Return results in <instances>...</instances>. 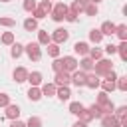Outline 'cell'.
<instances>
[{
  "mask_svg": "<svg viewBox=\"0 0 127 127\" xmlns=\"http://www.w3.org/2000/svg\"><path fill=\"white\" fill-rule=\"evenodd\" d=\"M26 54H28V58H30L32 62H40V60H42L40 44H38V42H30V44L26 46Z\"/></svg>",
  "mask_w": 127,
  "mask_h": 127,
  "instance_id": "cell-1",
  "label": "cell"
},
{
  "mask_svg": "<svg viewBox=\"0 0 127 127\" xmlns=\"http://www.w3.org/2000/svg\"><path fill=\"white\" fill-rule=\"evenodd\" d=\"M67 6L64 4V2H60V4H56V8L52 10V18L56 20V22H62L64 18H65V14H67Z\"/></svg>",
  "mask_w": 127,
  "mask_h": 127,
  "instance_id": "cell-2",
  "label": "cell"
},
{
  "mask_svg": "<svg viewBox=\"0 0 127 127\" xmlns=\"http://www.w3.org/2000/svg\"><path fill=\"white\" fill-rule=\"evenodd\" d=\"M50 38H52L56 44H62V42H65V40L69 38V32L64 30V28H58V30H54V34H50Z\"/></svg>",
  "mask_w": 127,
  "mask_h": 127,
  "instance_id": "cell-3",
  "label": "cell"
},
{
  "mask_svg": "<svg viewBox=\"0 0 127 127\" xmlns=\"http://www.w3.org/2000/svg\"><path fill=\"white\" fill-rule=\"evenodd\" d=\"M111 69H113L111 67V62H107V60H101V62L95 64V73L97 75H107Z\"/></svg>",
  "mask_w": 127,
  "mask_h": 127,
  "instance_id": "cell-4",
  "label": "cell"
},
{
  "mask_svg": "<svg viewBox=\"0 0 127 127\" xmlns=\"http://www.w3.org/2000/svg\"><path fill=\"white\" fill-rule=\"evenodd\" d=\"M71 81V73L69 71H65V69H62V71H56V85H67Z\"/></svg>",
  "mask_w": 127,
  "mask_h": 127,
  "instance_id": "cell-5",
  "label": "cell"
},
{
  "mask_svg": "<svg viewBox=\"0 0 127 127\" xmlns=\"http://www.w3.org/2000/svg\"><path fill=\"white\" fill-rule=\"evenodd\" d=\"M101 125H103V127H121L119 119H117L115 115H111V113H107V115H101Z\"/></svg>",
  "mask_w": 127,
  "mask_h": 127,
  "instance_id": "cell-6",
  "label": "cell"
},
{
  "mask_svg": "<svg viewBox=\"0 0 127 127\" xmlns=\"http://www.w3.org/2000/svg\"><path fill=\"white\" fill-rule=\"evenodd\" d=\"M62 64H64V69H65V71H75V69H77V60H75L73 56H65V58L62 60Z\"/></svg>",
  "mask_w": 127,
  "mask_h": 127,
  "instance_id": "cell-7",
  "label": "cell"
},
{
  "mask_svg": "<svg viewBox=\"0 0 127 127\" xmlns=\"http://www.w3.org/2000/svg\"><path fill=\"white\" fill-rule=\"evenodd\" d=\"M85 77H87V73L85 71H81V69H75L73 73H71V81L79 87V85H85Z\"/></svg>",
  "mask_w": 127,
  "mask_h": 127,
  "instance_id": "cell-8",
  "label": "cell"
},
{
  "mask_svg": "<svg viewBox=\"0 0 127 127\" xmlns=\"http://www.w3.org/2000/svg\"><path fill=\"white\" fill-rule=\"evenodd\" d=\"M73 52L79 54V56H87L89 54V44L87 42H75L73 44Z\"/></svg>",
  "mask_w": 127,
  "mask_h": 127,
  "instance_id": "cell-9",
  "label": "cell"
},
{
  "mask_svg": "<svg viewBox=\"0 0 127 127\" xmlns=\"http://www.w3.org/2000/svg\"><path fill=\"white\" fill-rule=\"evenodd\" d=\"M18 115H20V107L18 105H6V113H4L6 119H18Z\"/></svg>",
  "mask_w": 127,
  "mask_h": 127,
  "instance_id": "cell-10",
  "label": "cell"
},
{
  "mask_svg": "<svg viewBox=\"0 0 127 127\" xmlns=\"http://www.w3.org/2000/svg\"><path fill=\"white\" fill-rule=\"evenodd\" d=\"M14 79H16L18 83L26 81V79H28V69H26V67H16V69H14Z\"/></svg>",
  "mask_w": 127,
  "mask_h": 127,
  "instance_id": "cell-11",
  "label": "cell"
},
{
  "mask_svg": "<svg viewBox=\"0 0 127 127\" xmlns=\"http://www.w3.org/2000/svg\"><path fill=\"white\" fill-rule=\"evenodd\" d=\"M99 83H101V79H99V75H97V73H91V75H87V77H85V87L95 89Z\"/></svg>",
  "mask_w": 127,
  "mask_h": 127,
  "instance_id": "cell-12",
  "label": "cell"
},
{
  "mask_svg": "<svg viewBox=\"0 0 127 127\" xmlns=\"http://www.w3.org/2000/svg\"><path fill=\"white\" fill-rule=\"evenodd\" d=\"M56 95H58V99H62V101H67L71 93H69L67 85H60V89H56Z\"/></svg>",
  "mask_w": 127,
  "mask_h": 127,
  "instance_id": "cell-13",
  "label": "cell"
},
{
  "mask_svg": "<svg viewBox=\"0 0 127 127\" xmlns=\"http://www.w3.org/2000/svg\"><path fill=\"white\" fill-rule=\"evenodd\" d=\"M99 32H101L103 36H111V34H115V24H111V22H103Z\"/></svg>",
  "mask_w": 127,
  "mask_h": 127,
  "instance_id": "cell-14",
  "label": "cell"
},
{
  "mask_svg": "<svg viewBox=\"0 0 127 127\" xmlns=\"http://www.w3.org/2000/svg\"><path fill=\"white\" fill-rule=\"evenodd\" d=\"M28 81H30L32 85H40V83H42V73H40V71H32V73H28Z\"/></svg>",
  "mask_w": 127,
  "mask_h": 127,
  "instance_id": "cell-15",
  "label": "cell"
},
{
  "mask_svg": "<svg viewBox=\"0 0 127 127\" xmlns=\"http://www.w3.org/2000/svg\"><path fill=\"white\" fill-rule=\"evenodd\" d=\"M24 28H26L28 32L38 30V20H36V18H28V20H24Z\"/></svg>",
  "mask_w": 127,
  "mask_h": 127,
  "instance_id": "cell-16",
  "label": "cell"
},
{
  "mask_svg": "<svg viewBox=\"0 0 127 127\" xmlns=\"http://www.w3.org/2000/svg\"><path fill=\"white\" fill-rule=\"evenodd\" d=\"M77 65H81V71H89L93 67V60L91 58H83L81 62H77Z\"/></svg>",
  "mask_w": 127,
  "mask_h": 127,
  "instance_id": "cell-17",
  "label": "cell"
},
{
  "mask_svg": "<svg viewBox=\"0 0 127 127\" xmlns=\"http://www.w3.org/2000/svg\"><path fill=\"white\" fill-rule=\"evenodd\" d=\"M42 95H48V97L56 95V83H46L42 87Z\"/></svg>",
  "mask_w": 127,
  "mask_h": 127,
  "instance_id": "cell-18",
  "label": "cell"
},
{
  "mask_svg": "<svg viewBox=\"0 0 127 127\" xmlns=\"http://www.w3.org/2000/svg\"><path fill=\"white\" fill-rule=\"evenodd\" d=\"M28 97H30L32 101H38V99L42 97V91H40V89H38L36 85H32V87L28 89Z\"/></svg>",
  "mask_w": 127,
  "mask_h": 127,
  "instance_id": "cell-19",
  "label": "cell"
},
{
  "mask_svg": "<svg viewBox=\"0 0 127 127\" xmlns=\"http://www.w3.org/2000/svg\"><path fill=\"white\" fill-rule=\"evenodd\" d=\"M115 34L121 38V42H125V40H127V28H125V24H119V26H115Z\"/></svg>",
  "mask_w": 127,
  "mask_h": 127,
  "instance_id": "cell-20",
  "label": "cell"
},
{
  "mask_svg": "<svg viewBox=\"0 0 127 127\" xmlns=\"http://www.w3.org/2000/svg\"><path fill=\"white\" fill-rule=\"evenodd\" d=\"M50 34L46 30H38V44H50Z\"/></svg>",
  "mask_w": 127,
  "mask_h": 127,
  "instance_id": "cell-21",
  "label": "cell"
},
{
  "mask_svg": "<svg viewBox=\"0 0 127 127\" xmlns=\"http://www.w3.org/2000/svg\"><path fill=\"white\" fill-rule=\"evenodd\" d=\"M89 40H91L93 44H99V42L103 40V34H101L99 30H91V32H89Z\"/></svg>",
  "mask_w": 127,
  "mask_h": 127,
  "instance_id": "cell-22",
  "label": "cell"
},
{
  "mask_svg": "<svg viewBox=\"0 0 127 127\" xmlns=\"http://www.w3.org/2000/svg\"><path fill=\"white\" fill-rule=\"evenodd\" d=\"M22 52H24V46H22V44H14V46H12V50H10L12 58H20V56H22Z\"/></svg>",
  "mask_w": 127,
  "mask_h": 127,
  "instance_id": "cell-23",
  "label": "cell"
},
{
  "mask_svg": "<svg viewBox=\"0 0 127 127\" xmlns=\"http://www.w3.org/2000/svg\"><path fill=\"white\" fill-rule=\"evenodd\" d=\"M83 12H85L87 16H95V14H97V6H95V2H89V4L83 8Z\"/></svg>",
  "mask_w": 127,
  "mask_h": 127,
  "instance_id": "cell-24",
  "label": "cell"
},
{
  "mask_svg": "<svg viewBox=\"0 0 127 127\" xmlns=\"http://www.w3.org/2000/svg\"><path fill=\"white\" fill-rule=\"evenodd\" d=\"M81 109H83V105H81L79 101H73V103H69V111H71L73 115H79V113H81Z\"/></svg>",
  "mask_w": 127,
  "mask_h": 127,
  "instance_id": "cell-25",
  "label": "cell"
},
{
  "mask_svg": "<svg viewBox=\"0 0 127 127\" xmlns=\"http://www.w3.org/2000/svg\"><path fill=\"white\" fill-rule=\"evenodd\" d=\"M48 54H50L52 58H58V56H60V46H58V44H50V46H48Z\"/></svg>",
  "mask_w": 127,
  "mask_h": 127,
  "instance_id": "cell-26",
  "label": "cell"
},
{
  "mask_svg": "<svg viewBox=\"0 0 127 127\" xmlns=\"http://www.w3.org/2000/svg\"><path fill=\"white\" fill-rule=\"evenodd\" d=\"M117 52H119L121 60L125 62V60H127V44H125V42H121V46H117Z\"/></svg>",
  "mask_w": 127,
  "mask_h": 127,
  "instance_id": "cell-27",
  "label": "cell"
},
{
  "mask_svg": "<svg viewBox=\"0 0 127 127\" xmlns=\"http://www.w3.org/2000/svg\"><path fill=\"white\" fill-rule=\"evenodd\" d=\"M101 56H103V52H101L99 48H89V58H91V60H99Z\"/></svg>",
  "mask_w": 127,
  "mask_h": 127,
  "instance_id": "cell-28",
  "label": "cell"
},
{
  "mask_svg": "<svg viewBox=\"0 0 127 127\" xmlns=\"http://www.w3.org/2000/svg\"><path fill=\"white\" fill-rule=\"evenodd\" d=\"M99 85L103 87V91H113V89H115V81H109V79H105V81H101Z\"/></svg>",
  "mask_w": 127,
  "mask_h": 127,
  "instance_id": "cell-29",
  "label": "cell"
},
{
  "mask_svg": "<svg viewBox=\"0 0 127 127\" xmlns=\"http://www.w3.org/2000/svg\"><path fill=\"white\" fill-rule=\"evenodd\" d=\"M89 113H91V117H101L103 113H101V107L97 105V103H93L91 107H89Z\"/></svg>",
  "mask_w": 127,
  "mask_h": 127,
  "instance_id": "cell-30",
  "label": "cell"
},
{
  "mask_svg": "<svg viewBox=\"0 0 127 127\" xmlns=\"http://www.w3.org/2000/svg\"><path fill=\"white\" fill-rule=\"evenodd\" d=\"M26 127H42V119L40 117H30L28 123H26Z\"/></svg>",
  "mask_w": 127,
  "mask_h": 127,
  "instance_id": "cell-31",
  "label": "cell"
},
{
  "mask_svg": "<svg viewBox=\"0 0 127 127\" xmlns=\"http://www.w3.org/2000/svg\"><path fill=\"white\" fill-rule=\"evenodd\" d=\"M12 42H14V34H12V32L2 34V44H12Z\"/></svg>",
  "mask_w": 127,
  "mask_h": 127,
  "instance_id": "cell-32",
  "label": "cell"
},
{
  "mask_svg": "<svg viewBox=\"0 0 127 127\" xmlns=\"http://www.w3.org/2000/svg\"><path fill=\"white\" fill-rule=\"evenodd\" d=\"M79 119H81L83 123H87V121H89V119H93V117H91L89 109H87V111H85V109H81V113H79Z\"/></svg>",
  "mask_w": 127,
  "mask_h": 127,
  "instance_id": "cell-33",
  "label": "cell"
},
{
  "mask_svg": "<svg viewBox=\"0 0 127 127\" xmlns=\"http://www.w3.org/2000/svg\"><path fill=\"white\" fill-rule=\"evenodd\" d=\"M36 8V0H24V10L26 12H32Z\"/></svg>",
  "mask_w": 127,
  "mask_h": 127,
  "instance_id": "cell-34",
  "label": "cell"
},
{
  "mask_svg": "<svg viewBox=\"0 0 127 127\" xmlns=\"http://www.w3.org/2000/svg\"><path fill=\"white\" fill-rule=\"evenodd\" d=\"M0 26H16V20L14 18H0Z\"/></svg>",
  "mask_w": 127,
  "mask_h": 127,
  "instance_id": "cell-35",
  "label": "cell"
},
{
  "mask_svg": "<svg viewBox=\"0 0 127 127\" xmlns=\"http://www.w3.org/2000/svg\"><path fill=\"white\" fill-rule=\"evenodd\" d=\"M40 8H42V10H44V12L48 14V12H52V2H50V0H42Z\"/></svg>",
  "mask_w": 127,
  "mask_h": 127,
  "instance_id": "cell-36",
  "label": "cell"
},
{
  "mask_svg": "<svg viewBox=\"0 0 127 127\" xmlns=\"http://www.w3.org/2000/svg\"><path fill=\"white\" fill-rule=\"evenodd\" d=\"M32 12H34V18H36V20H42V18L46 16V12H44L42 8H34Z\"/></svg>",
  "mask_w": 127,
  "mask_h": 127,
  "instance_id": "cell-37",
  "label": "cell"
},
{
  "mask_svg": "<svg viewBox=\"0 0 127 127\" xmlns=\"http://www.w3.org/2000/svg\"><path fill=\"white\" fill-rule=\"evenodd\" d=\"M6 105H10V97L6 93H0V107H6Z\"/></svg>",
  "mask_w": 127,
  "mask_h": 127,
  "instance_id": "cell-38",
  "label": "cell"
},
{
  "mask_svg": "<svg viewBox=\"0 0 127 127\" xmlns=\"http://www.w3.org/2000/svg\"><path fill=\"white\" fill-rule=\"evenodd\" d=\"M52 67H54V71H62V69H64V64H62V60H56V62L52 64Z\"/></svg>",
  "mask_w": 127,
  "mask_h": 127,
  "instance_id": "cell-39",
  "label": "cell"
},
{
  "mask_svg": "<svg viewBox=\"0 0 127 127\" xmlns=\"http://www.w3.org/2000/svg\"><path fill=\"white\" fill-rule=\"evenodd\" d=\"M117 87H119L121 91H125V89H127V77H119V83H117Z\"/></svg>",
  "mask_w": 127,
  "mask_h": 127,
  "instance_id": "cell-40",
  "label": "cell"
},
{
  "mask_svg": "<svg viewBox=\"0 0 127 127\" xmlns=\"http://www.w3.org/2000/svg\"><path fill=\"white\" fill-rule=\"evenodd\" d=\"M125 113H127V107H125V105H121V107L115 111V117H119V119H121V117H125Z\"/></svg>",
  "mask_w": 127,
  "mask_h": 127,
  "instance_id": "cell-41",
  "label": "cell"
},
{
  "mask_svg": "<svg viewBox=\"0 0 127 127\" xmlns=\"http://www.w3.org/2000/svg\"><path fill=\"white\" fill-rule=\"evenodd\" d=\"M75 16H77L75 12H71V10H67V14H65V20H67V22H75Z\"/></svg>",
  "mask_w": 127,
  "mask_h": 127,
  "instance_id": "cell-42",
  "label": "cell"
},
{
  "mask_svg": "<svg viewBox=\"0 0 127 127\" xmlns=\"http://www.w3.org/2000/svg\"><path fill=\"white\" fill-rule=\"evenodd\" d=\"M105 52H107V54H115V52H117V46H113V44H107V46H105Z\"/></svg>",
  "mask_w": 127,
  "mask_h": 127,
  "instance_id": "cell-43",
  "label": "cell"
},
{
  "mask_svg": "<svg viewBox=\"0 0 127 127\" xmlns=\"http://www.w3.org/2000/svg\"><path fill=\"white\" fill-rule=\"evenodd\" d=\"M10 127H26V123H22V121H18V119H12Z\"/></svg>",
  "mask_w": 127,
  "mask_h": 127,
  "instance_id": "cell-44",
  "label": "cell"
},
{
  "mask_svg": "<svg viewBox=\"0 0 127 127\" xmlns=\"http://www.w3.org/2000/svg\"><path fill=\"white\" fill-rule=\"evenodd\" d=\"M73 127H85V123H83V121H77V123H75Z\"/></svg>",
  "mask_w": 127,
  "mask_h": 127,
  "instance_id": "cell-45",
  "label": "cell"
},
{
  "mask_svg": "<svg viewBox=\"0 0 127 127\" xmlns=\"http://www.w3.org/2000/svg\"><path fill=\"white\" fill-rule=\"evenodd\" d=\"M2 2H10V0H2Z\"/></svg>",
  "mask_w": 127,
  "mask_h": 127,
  "instance_id": "cell-46",
  "label": "cell"
},
{
  "mask_svg": "<svg viewBox=\"0 0 127 127\" xmlns=\"http://www.w3.org/2000/svg\"><path fill=\"white\" fill-rule=\"evenodd\" d=\"M50 2H52V0H50Z\"/></svg>",
  "mask_w": 127,
  "mask_h": 127,
  "instance_id": "cell-47",
  "label": "cell"
}]
</instances>
